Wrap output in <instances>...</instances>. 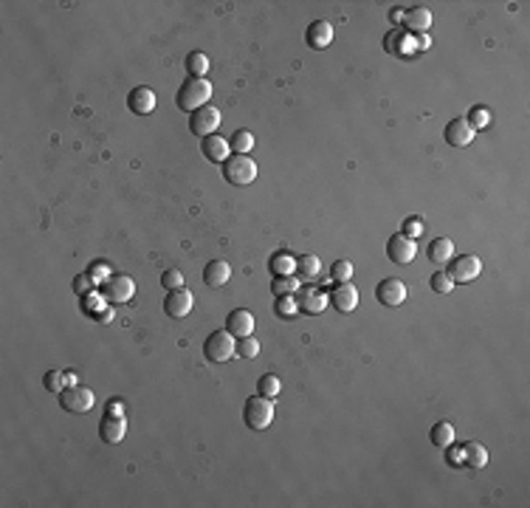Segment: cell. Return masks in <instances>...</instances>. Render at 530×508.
Instances as JSON below:
<instances>
[{
  "label": "cell",
  "mask_w": 530,
  "mask_h": 508,
  "mask_svg": "<svg viewBox=\"0 0 530 508\" xmlns=\"http://www.w3.org/2000/svg\"><path fill=\"white\" fill-rule=\"evenodd\" d=\"M209 96H212V82L209 79H198V77H189L184 79V85L178 88L175 94V102L184 114H195L198 108L209 105Z\"/></svg>",
  "instance_id": "cell-1"
},
{
  "label": "cell",
  "mask_w": 530,
  "mask_h": 508,
  "mask_svg": "<svg viewBox=\"0 0 530 508\" xmlns=\"http://www.w3.org/2000/svg\"><path fill=\"white\" fill-rule=\"evenodd\" d=\"M243 418H245L248 429H254V432L268 429L271 421H274V404H271V398H265V395H260V392L251 395V398H245V404H243Z\"/></svg>",
  "instance_id": "cell-2"
},
{
  "label": "cell",
  "mask_w": 530,
  "mask_h": 508,
  "mask_svg": "<svg viewBox=\"0 0 530 508\" xmlns=\"http://www.w3.org/2000/svg\"><path fill=\"white\" fill-rule=\"evenodd\" d=\"M223 178L231 184V187H248L254 184L257 178V164L248 158V155H228L223 161Z\"/></svg>",
  "instance_id": "cell-3"
},
{
  "label": "cell",
  "mask_w": 530,
  "mask_h": 508,
  "mask_svg": "<svg viewBox=\"0 0 530 508\" xmlns=\"http://www.w3.org/2000/svg\"><path fill=\"white\" fill-rule=\"evenodd\" d=\"M234 353H237V342H234V336H231L228 331H212V333L206 336V342H204V356H206V362H212V365L228 362Z\"/></svg>",
  "instance_id": "cell-4"
},
{
  "label": "cell",
  "mask_w": 530,
  "mask_h": 508,
  "mask_svg": "<svg viewBox=\"0 0 530 508\" xmlns=\"http://www.w3.org/2000/svg\"><path fill=\"white\" fill-rule=\"evenodd\" d=\"M94 404H96V395H94V390H88V387L71 384V387H65V390L60 392V407H62L65 412L82 415V412L94 409Z\"/></svg>",
  "instance_id": "cell-5"
},
{
  "label": "cell",
  "mask_w": 530,
  "mask_h": 508,
  "mask_svg": "<svg viewBox=\"0 0 530 508\" xmlns=\"http://www.w3.org/2000/svg\"><path fill=\"white\" fill-rule=\"evenodd\" d=\"M136 294V282L133 277L127 274H110L102 285V299L105 302H113V305H121V302H130Z\"/></svg>",
  "instance_id": "cell-6"
},
{
  "label": "cell",
  "mask_w": 530,
  "mask_h": 508,
  "mask_svg": "<svg viewBox=\"0 0 530 508\" xmlns=\"http://www.w3.org/2000/svg\"><path fill=\"white\" fill-rule=\"evenodd\" d=\"M220 122H223L220 111H217L214 105H204V108H198V111L192 114V119H189V130H192L198 138H206V136H214V133H217Z\"/></svg>",
  "instance_id": "cell-7"
},
{
  "label": "cell",
  "mask_w": 530,
  "mask_h": 508,
  "mask_svg": "<svg viewBox=\"0 0 530 508\" xmlns=\"http://www.w3.org/2000/svg\"><path fill=\"white\" fill-rule=\"evenodd\" d=\"M482 271V263L477 254H460V257H451V268H448V277L454 282H471L477 280Z\"/></svg>",
  "instance_id": "cell-8"
},
{
  "label": "cell",
  "mask_w": 530,
  "mask_h": 508,
  "mask_svg": "<svg viewBox=\"0 0 530 508\" xmlns=\"http://www.w3.org/2000/svg\"><path fill=\"white\" fill-rule=\"evenodd\" d=\"M375 299H378L381 305H387V308H398V305L407 302V285H404L401 280H395V277H387V280L378 282Z\"/></svg>",
  "instance_id": "cell-9"
},
{
  "label": "cell",
  "mask_w": 530,
  "mask_h": 508,
  "mask_svg": "<svg viewBox=\"0 0 530 508\" xmlns=\"http://www.w3.org/2000/svg\"><path fill=\"white\" fill-rule=\"evenodd\" d=\"M415 254H418L415 241H412V238H407L404 232H398V235H392V238H390V243H387V257H390L395 265H407V263H412V260H415Z\"/></svg>",
  "instance_id": "cell-10"
},
{
  "label": "cell",
  "mask_w": 530,
  "mask_h": 508,
  "mask_svg": "<svg viewBox=\"0 0 530 508\" xmlns=\"http://www.w3.org/2000/svg\"><path fill=\"white\" fill-rule=\"evenodd\" d=\"M192 305H195V297L187 291V288H178V291H170L167 299H164V314L170 319H184L192 314Z\"/></svg>",
  "instance_id": "cell-11"
},
{
  "label": "cell",
  "mask_w": 530,
  "mask_h": 508,
  "mask_svg": "<svg viewBox=\"0 0 530 508\" xmlns=\"http://www.w3.org/2000/svg\"><path fill=\"white\" fill-rule=\"evenodd\" d=\"M226 331H228L234 339L251 336V333H254V314L245 311V308H234V311L226 316Z\"/></svg>",
  "instance_id": "cell-12"
},
{
  "label": "cell",
  "mask_w": 530,
  "mask_h": 508,
  "mask_svg": "<svg viewBox=\"0 0 530 508\" xmlns=\"http://www.w3.org/2000/svg\"><path fill=\"white\" fill-rule=\"evenodd\" d=\"M330 302H333L336 311L350 314V311L358 308V288H355L353 282H338V285L333 288V294H330Z\"/></svg>",
  "instance_id": "cell-13"
},
{
  "label": "cell",
  "mask_w": 530,
  "mask_h": 508,
  "mask_svg": "<svg viewBox=\"0 0 530 508\" xmlns=\"http://www.w3.org/2000/svg\"><path fill=\"white\" fill-rule=\"evenodd\" d=\"M155 91L153 88H133L130 91V96H127V108L136 114V116H147V114H153L155 111Z\"/></svg>",
  "instance_id": "cell-14"
},
{
  "label": "cell",
  "mask_w": 530,
  "mask_h": 508,
  "mask_svg": "<svg viewBox=\"0 0 530 508\" xmlns=\"http://www.w3.org/2000/svg\"><path fill=\"white\" fill-rule=\"evenodd\" d=\"M201 150H204V155H206V161H212V164H223L228 155H231V144H228V138H223V136H206L204 141H201Z\"/></svg>",
  "instance_id": "cell-15"
},
{
  "label": "cell",
  "mask_w": 530,
  "mask_h": 508,
  "mask_svg": "<svg viewBox=\"0 0 530 508\" xmlns=\"http://www.w3.org/2000/svg\"><path fill=\"white\" fill-rule=\"evenodd\" d=\"M446 141L451 147H468L474 141V127L468 125V119H451L446 125Z\"/></svg>",
  "instance_id": "cell-16"
},
{
  "label": "cell",
  "mask_w": 530,
  "mask_h": 508,
  "mask_svg": "<svg viewBox=\"0 0 530 508\" xmlns=\"http://www.w3.org/2000/svg\"><path fill=\"white\" fill-rule=\"evenodd\" d=\"M99 435H102L105 443H118L127 435V418L107 412L105 418H102V424H99Z\"/></svg>",
  "instance_id": "cell-17"
},
{
  "label": "cell",
  "mask_w": 530,
  "mask_h": 508,
  "mask_svg": "<svg viewBox=\"0 0 530 508\" xmlns=\"http://www.w3.org/2000/svg\"><path fill=\"white\" fill-rule=\"evenodd\" d=\"M305 40H308V45H311L314 51H324V48L333 43V23H327V20H316V23H311Z\"/></svg>",
  "instance_id": "cell-18"
},
{
  "label": "cell",
  "mask_w": 530,
  "mask_h": 508,
  "mask_svg": "<svg viewBox=\"0 0 530 508\" xmlns=\"http://www.w3.org/2000/svg\"><path fill=\"white\" fill-rule=\"evenodd\" d=\"M327 305H330V297H327L321 288H311V285H308V288L299 294V311H305V314H314V316H316V314H321Z\"/></svg>",
  "instance_id": "cell-19"
},
{
  "label": "cell",
  "mask_w": 530,
  "mask_h": 508,
  "mask_svg": "<svg viewBox=\"0 0 530 508\" xmlns=\"http://www.w3.org/2000/svg\"><path fill=\"white\" fill-rule=\"evenodd\" d=\"M231 280V265L226 263V260H212V263H206V268H204V282L209 285V288H220V285H226Z\"/></svg>",
  "instance_id": "cell-20"
},
{
  "label": "cell",
  "mask_w": 530,
  "mask_h": 508,
  "mask_svg": "<svg viewBox=\"0 0 530 508\" xmlns=\"http://www.w3.org/2000/svg\"><path fill=\"white\" fill-rule=\"evenodd\" d=\"M404 26L412 31V34H426L431 28V11L426 6H415L404 14Z\"/></svg>",
  "instance_id": "cell-21"
},
{
  "label": "cell",
  "mask_w": 530,
  "mask_h": 508,
  "mask_svg": "<svg viewBox=\"0 0 530 508\" xmlns=\"http://www.w3.org/2000/svg\"><path fill=\"white\" fill-rule=\"evenodd\" d=\"M426 257H429L431 263H437V265H446V263H451V257H454V243H451L448 238H434V241L429 243V249H426Z\"/></svg>",
  "instance_id": "cell-22"
},
{
  "label": "cell",
  "mask_w": 530,
  "mask_h": 508,
  "mask_svg": "<svg viewBox=\"0 0 530 508\" xmlns=\"http://www.w3.org/2000/svg\"><path fill=\"white\" fill-rule=\"evenodd\" d=\"M488 458H491L488 449L482 443H477V441H471V443L463 446V463H468L471 469H482L488 463Z\"/></svg>",
  "instance_id": "cell-23"
},
{
  "label": "cell",
  "mask_w": 530,
  "mask_h": 508,
  "mask_svg": "<svg viewBox=\"0 0 530 508\" xmlns=\"http://www.w3.org/2000/svg\"><path fill=\"white\" fill-rule=\"evenodd\" d=\"M429 438H431V443H434L437 449H448V446L454 443V426H451L448 421H437V424L431 426Z\"/></svg>",
  "instance_id": "cell-24"
},
{
  "label": "cell",
  "mask_w": 530,
  "mask_h": 508,
  "mask_svg": "<svg viewBox=\"0 0 530 508\" xmlns=\"http://www.w3.org/2000/svg\"><path fill=\"white\" fill-rule=\"evenodd\" d=\"M268 268L274 277H288V274H297V260L291 257V252H277L271 257Z\"/></svg>",
  "instance_id": "cell-25"
},
{
  "label": "cell",
  "mask_w": 530,
  "mask_h": 508,
  "mask_svg": "<svg viewBox=\"0 0 530 508\" xmlns=\"http://www.w3.org/2000/svg\"><path fill=\"white\" fill-rule=\"evenodd\" d=\"M43 384H45V390H51V392L60 395L65 387L77 384V376H74V373H62V370H48L45 379H43Z\"/></svg>",
  "instance_id": "cell-26"
},
{
  "label": "cell",
  "mask_w": 530,
  "mask_h": 508,
  "mask_svg": "<svg viewBox=\"0 0 530 508\" xmlns=\"http://www.w3.org/2000/svg\"><path fill=\"white\" fill-rule=\"evenodd\" d=\"M319 271H321V260H319L316 254H305V257L297 260V274H299L302 280L314 282L319 277Z\"/></svg>",
  "instance_id": "cell-27"
},
{
  "label": "cell",
  "mask_w": 530,
  "mask_h": 508,
  "mask_svg": "<svg viewBox=\"0 0 530 508\" xmlns=\"http://www.w3.org/2000/svg\"><path fill=\"white\" fill-rule=\"evenodd\" d=\"M206 71H209V57L204 51H189V57H187V74L198 77V79H206Z\"/></svg>",
  "instance_id": "cell-28"
},
{
  "label": "cell",
  "mask_w": 530,
  "mask_h": 508,
  "mask_svg": "<svg viewBox=\"0 0 530 508\" xmlns=\"http://www.w3.org/2000/svg\"><path fill=\"white\" fill-rule=\"evenodd\" d=\"M299 291V277L288 274V277H274L271 282V294L274 297H294Z\"/></svg>",
  "instance_id": "cell-29"
},
{
  "label": "cell",
  "mask_w": 530,
  "mask_h": 508,
  "mask_svg": "<svg viewBox=\"0 0 530 508\" xmlns=\"http://www.w3.org/2000/svg\"><path fill=\"white\" fill-rule=\"evenodd\" d=\"M228 144H231V150H234L237 155H248V150L254 147V133H251V130H237V133L228 138Z\"/></svg>",
  "instance_id": "cell-30"
},
{
  "label": "cell",
  "mask_w": 530,
  "mask_h": 508,
  "mask_svg": "<svg viewBox=\"0 0 530 508\" xmlns=\"http://www.w3.org/2000/svg\"><path fill=\"white\" fill-rule=\"evenodd\" d=\"M257 390H260V395H265V398H271V401H274V398L282 392V381L277 379L274 373H265L263 379L257 381Z\"/></svg>",
  "instance_id": "cell-31"
},
{
  "label": "cell",
  "mask_w": 530,
  "mask_h": 508,
  "mask_svg": "<svg viewBox=\"0 0 530 508\" xmlns=\"http://www.w3.org/2000/svg\"><path fill=\"white\" fill-rule=\"evenodd\" d=\"M237 356H240V359H257V356H260V342H257L254 336L237 339Z\"/></svg>",
  "instance_id": "cell-32"
},
{
  "label": "cell",
  "mask_w": 530,
  "mask_h": 508,
  "mask_svg": "<svg viewBox=\"0 0 530 508\" xmlns=\"http://www.w3.org/2000/svg\"><path fill=\"white\" fill-rule=\"evenodd\" d=\"M330 277L336 282H350L353 280V263L350 260H336L333 268H330Z\"/></svg>",
  "instance_id": "cell-33"
},
{
  "label": "cell",
  "mask_w": 530,
  "mask_h": 508,
  "mask_svg": "<svg viewBox=\"0 0 530 508\" xmlns=\"http://www.w3.org/2000/svg\"><path fill=\"white\" fill-rule=\"evenodd\" d=\"M297 311H299V302H297V299H291V297H277L274 314H277L280 319H288V316H294Z\"/></svg>",
  "instance_id": "cell-34"
},
{
  "label": "cell",
  "mask_w": 530,
  "mask_h": 508,
  "mask_svg": "<svg viewBox=\"0 0 530 508\" xmlns=\"http://www.w3.org/2000/svg\"><path fill=\"white\" fill-rule=\"evenodd\" d=\"M451 288H454V280L448 277V271L431 274V291L434 294H451Z\"/></svg>",
  "instance_id": "cell-35"
},
{
  "label": "cell",
  "mask_w": 530,
  "mask_h": 508,
  "mask_svg": "<svg viewBox=\"0 0 530 508\" xmlns=\"http://www.w3.org/2000/svg\"><path fill=\"white\" fill-rule=\"evenodd\" d=\"M161 285H164L167 291H178V288H184V274H181L178 268H170V271L161 277Z\"/></svg>",
  "instance_id": "cell-36"
},
{
  "label": "cell",
  "mask_w": 530,
  "mask_h": 508,
  "mask_svg": "<svg viewBox=\"0 0 530 508\" xmlns=\"http://www.w3.org/2000/svg\"><path fill=\"white\" fill-rule=\"evenodd\" d=\"M74 291H77L79 297L91 294V291H94V277H91V274H77V277H74Z\"/></svg>",
  "instance_id": "cell-37"
},
{
  "label": "cell",
  "mask_w": 530,
  "mask_h": 508,
  "mask_svg": "<svg viewBox=\"0 0 530 508\" xmlns=\"http://www.w3.org/2000/svg\"><path fill=\"white\" fill-rule=\"evenodd\" d=\"M488 119H491V116H488V111H485V108H474V111H471V116H468V125L477 130V127L488 125Z\"/></svg>",
  "instance_id": "cell-38"
},
{
  "label": "cell",
  "mask_w": 530,
  "mask_h": 508,
  "mask_svg": "<svg viewBox=\"0 0 530 508\" xmlns=\"http://www.w3.org/2000/svg\"><path fill=\"white\" fill-rule=\"evenodd\" d=\"M421 232H424V223H421L418 218H409V221L404 223V235H407V238H412V241H415Z\"/></svg>",
  "instance_id": "cell-39"
},
{
  "label": "cell",
  "mask_w": 530,
  "mask_h": 508,
  "mask_svg": "<svg viewBox=\"0 0 530 508\" xmlns=\"http://www.w3.org/2000/svg\"><path fill=\"white\" fill-rule=\"evenodd\" d=\"M88 274L94 277V282H102V280H107V277H102V274H105V265H102V263H96V265L88 271Z\"/></svg>",
  "instance_id": "cell-40"
},
{
  "label": "cell",
  "mask_w": 530,
  "mask_h": 508,
  "mask_svg": "<svg viewBox=\"0 0 530 508\" xmlns=\"http://www.w3.org/2000/svg\"><path fill=\"white\" fill-rule=\"evenodd\" d=\"M107 412H110V415H124V404H121V401H110V404H107Z\"/></svg>",
  "instance_id": "cell-41"
},
{
  "label": "cell",
  "mask_w": 530,
  "mask_h": 508,
  "mask_svg": "<svg viewBox=\"0 0 530 508\" xmlns=\"http://www.w3.org/2000/svg\"><path fill=\"white\" fill-rule=\"evenodd\" d=\"M390 17H392L395 23H401V20H404V11H401V9H392V14H390Z\"/></svg>",
  "instance_id": "cell-42"
}]
</instances>
